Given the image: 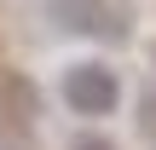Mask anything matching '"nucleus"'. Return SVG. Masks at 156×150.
<instances>
[{"instance_id": "nucleus-1", "label": "nucleus", "mask_w": 156, "mask_h": 150, "mask_svg": "<svg viewBox=\"0 0 156 150\" xmlns=\"http://www.w3.org/2000/svg\"><path fill=\"white\" fill-rule=\"evenodd\" d=\"M64 104L75 116H110L122 104V81L104 69V64H75L64 75Z\"/></svg>"}, {"instance_id": "nucleus-2", "label": "nucleus", "mask_w": 156, "mask_h": 150, "mask_svg": "<svg viewBox=\"0 0 156 150\" xmlns=\"http://www.w3.org/2000/svg\"><path fill=\"white\" fill-rule=\"evenodd\" d=\"M69 150H116V145H104V139H93V133H87V139H75Z\"/></svg>"}]
</instances>
